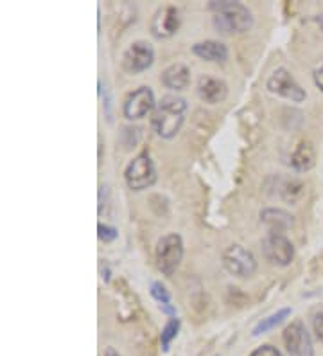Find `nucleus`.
<instances>
[{
  "label": "nucleus",
  "instance_id": "10",
  "mask_svg": "<svg viewBox=\"0 0 323 356\" xmlns=\"http://www.w3.org/2000/svg\"><path fill=\"white\" fill-rule=\"evenodd\" d=\"M285 349L291 356H315L313 340L301 321L291 322L284 330Z\"/></svg>",
  "mask_w": 323,
  "mask_h": 356
},
{
  "label": "nucleus",
  "instance_id": "3",
  "mask_svg": "<svg viewBox=\"0 0 323 356\" xmlns=\"http://www.w3.org/2000/svg\"><path fill=\"white\" fill-rule=\"evenodd\" d=\"M155 257L160 272L171 277L183 259V239H181V236L176 232L162 236L156 243Z\"/></svg>",
  "mask_w": 323,
  "mask_h": 356
},
{
  "label": "nucleus",
  "instance_id": "6",
  "mask_svg": "<svg viewBox=\"0 0 323 356\" xmlns=\"http://www.w3.org/2000/svg\"><path fill=\"white\" fill-rule=\"evenodd\" d=\"M266 87L272 94L289 99L291 103H304L307 97L306 90L300 87V83L293 78V74L285 67H279L276 70H273V74L267 79Z\"/></svg>",
  "mask_w": 323,
  "mask_h": 356
},
{
  "label": "nucleus",
  "instance_id": "21",
  "mask_svg": "<svg viewBox=\"0 0 323 356\" xmlns=\"http://www.w3.org/2000/svg\"><path fill=\"white\" fill-rule=\"evenodd\" d=\"M97 236H99V239L104 241V243H112V241L117 239V236H119V230H117L115 227L99 223V225H97Z\"/></svg>",
  "mask_w": 323,
  "mask_h": 356
},
{
  "label": "nucleus",
  "instance_id": "12",
  "mask_svg": "<svg viewBox=\"0 0 323 356\" xmlns=\"http://www.w3.org/2000/svg\"><path fill=\"white\" fill-rule=\"evenodd\" d=\"M198 96L203 103L220 104L229 96V85L214 76H201L198 79Z\"/></svg>",
  "mask_w": 323,
  "mask_h": 356
},
{
  "label": "nucleus",
  "instance_id": "15",
  "mask_svg": "<svg viewBox=\"0 0 323 356\" xmlns=\"http://www.w3.org/2000/svg\"><path fill=\"white\" fill-rule=\"evenodd\" d=\"M316 164L315 146L310 140H300L291 153V165L300 173L310 171Z\"/></svg>",
  "mask_w": 323,
  "mask_h": 356
},
{
  "label": "nucleus",
  "instance_id": "14",
  "mask_svg": "<svg viewBox=\"0 0 323 356\" xmlns=\"http://www.w3.org/2000/svg\"><path fill=\"white\" fill-rule=\"evenodd\" d=\"M192 54L210 63H226L229 60V47L217 40H205L192 45Z\"/></svg>",
  "mask_w": 323,
  "mask_h": 356
},
{
  "label": "nucleus",
  "instance_id": "7",
  "mask_svg": "<svg viewBox=\"0 0 323 356\" xmlns=\"http://www.w3.org/2000/svg\"><path fill=\"white\" fill-rule=\"evenodd\" d=\"M153 63H155V49L144 40L133 42L122 54V69L131 76L142 74L151 69Z\"/></svg>",
  "mask_w": 323,
  "mask_h": 356
},
{
  "label": "nucleus",
  "instance_id": "2",
  "mask_svg": "<svg viewBox=\"0 0 323 356\" xmlns=\"http://www.w3.org/2000/svg\"><path fill=\"white\" fill-rule=\"evenodd\" d=\"M208 9L214 13L212 22L221 35H241L254 27V15L248 6L241 4V2L212 0L208 2Z\"/></svg>",
  "mask_w": 323,
  "mask_h": 356
},
{
  "label": "nucleus",
  "instance_id": "13",
  "mask_svg": "<svg viewBox=\"0 0 323 356\" xmlns=\"http://www.w3.org/2000/svg\"><path fill=\"white\" fill-rule=\"evenodd\" d=\"M160 81L165 88L172 92H181L190 85V69L183 63H172L162 72Z\"/></svg>",
  "mask_w": 323,
  "mask_h": 356
},
{
  "label": "nucleus",
  "instance_id": "9",
  "mask_svg": "<svg viewBox=\"0 0 323 356\" xmlns=\"http://www.w3.org/2000/svg\"><path fill=\"white\" fill-rule=\"evenodd\" d=\"M155 108L156 101L153 90L149 87H140L126 97L122 104V113L128 121H138L149 115L151 112H155Z\"/></svg>",
  "mask_w": 323,
  "mask_h": 356
},
{
  "label": "nucleus",
  "instance_id": "22",
  "mask_svg": "<svg viewBox=\"0 0 323 356\" xmlns=\"http://www.w3.org/2000/svg\"><path fill=\"white\" fill-rule=\"evenodd\" d=\"M313 330H315V334H316V339H318V342L323 343V312L322 309L313 315Z\"/></svg>",
  "mask_w": 323,
  "mask_h": 356
},
{
  "label": "nucleus",
  "instance_id": "16",
  "mask_svg": "<svg viewBox=\"0 0 323 356\" xmlns=\"http://www.w3.org/2000/svg\"><path fill=\"white\" fill-rule=\"evenodd\" d=\"M260 220L270 227V232H276V234H284V230L291 229L295 223L293 216L285 213L284 209H273L267 207L260 211Z\"/></svg>",
  "mask_w": 323,
  "mask_h": 356
},
{
  "label": "nucleus",
  "instance_id": "17",
  "mask_svg": "<svg viewBox=\"0 0 323 356\" xmlns=\"http://www.w3.org/2000/svg\"><path fill=\"white\" fill-rule=\"evenodd\" d=\"M289 315H291V308H282L279 309V312L272 313L270 317L263 318V321L258 322L257 326L254 327V331H251V334H254V337H260V334L264 333H270V331H273L275 327H279Z\"/></svg>",
  "mask_w": 323,
  "mask_h": 356
},
{
  "label": "nucleus",
  "instance_id": "4",
  "mask_svg": "<svg viewBox=\"0 0 323 356\" xmlns=\"http://www.w3.org/2000/svg\"><path fill=\"white\" fill-rule=\"evenodd\" d=\"M124 180H126V186L135 193L144 191V189H147V187L155 186L156 168L149 153L147 152L138 153L133 161L129 162L128 168H126L124 171Z\"/></svg>",
  "mask_w": 323,
  "mask_h": 356
},
{
  "label": "nucleus",
  "instance_id": "26",
  "mask_svg": "<svg viewBox=\"0 0 323 356\" xmlns=\"http://www.w3.org/2000/svg\"><path fill=\"white\" fill-rule=\"evenodd\" d=\"M103 356H121V355H119V351H117L115 348H106V349H104Z\"/></svg>",
  "mask_w": 323,
  "mask_h": 356
},
{
  "label": "nucleus",
  "instance_id": "11",
  "mask_svg": "<svg viewBox=\"0 0 323 356\" xmlns=\"http://www.w3.org/2000/svg\"><path fill=\"white\" fill-rule=\"evenodd\" d=\"M151 35L158 40H167L176 35L180 29V11L174 6H164L156 9L151 18Z\"/></svg>",
  "mask_w": 323,
  "mask_h": 356
},
{
  "label": "nucleus",
  "instance_id": "8",
  "mask_svg": "<svg viewBox=\"0 0 323 356\" xmlns=\"http://www.w3.org/2000/svg\"><path fill=\"white\" fill-rule=\"evenodd\" d=\"M263 254L275 266H289L295 259V247L284 234L270 232L263 239Z\"/></svg>",
  "mask_w": 323,
  "mask_h": 356
},
{
  "label": "nucleus",
  "instance_id": "19",
  "mask_svg": "<svg viewBox=\"0 0 323 356\" xmlns=\"http://www.w3.org/2000/svg\"><path fill=\"white\" fill-rule=\"evenodd\" d=\"M181 322L178 317H171L167 321V324L162 330V334H160V343H162V351L167 353L169 348H171V342L178 337V331H180Z\"/></svg>",
  "mask_w": 323,
  "mask_h": 356
},
{
  "label": "nucleus",
  "instance_id": "23",
  "mask_svg": "<svg viewBox=\"0 0 323 356\" xmlns=\"http://www.w3.org/2000/svg\"><path fill=\"white\" fill-rule=\"evenodd\" d=\"M250 356H282V355H280L279 349L270 346V343H266V346H260V348L255 349Z\"/></svg>",
  "mask_w": 323,
  "mask_h": 356
},
{
  "label": "nucleus",
  "instance_id": "24",
  "mask_svg": "<svg viewBox=\"0 0 323 356\" xmlns=\"http://www.w3.org/2000/svg\"><path fill=\"white\" fill-rule=\"evenodd\" d=\"M104 115H106L108 122H113V118H112V94H110V90H104Z\"/></svg>",
  "mask_w": 323,
  "mask_h": 356
},
{
  "label": "nucleus",
  "instance_id": "27",
  "mask_svg": "<svg viewBox=\"0 0 323 356\" xmlns=\"http://www.w3.org/2000/svg\"><path fill=\"white\" fill-rule=\"evenodd\" d=\"M316 24H318V26H320V29L323 31V13H320L318 17H316Z\"/></svg>",
  "mask_w": 323,
  "mask_h": 356
},
{
  "label": "nucleus",
  "instance_id": "20",
  "mask_svg": "<svg viewBox=\"0 0 323 356\" xmlns=\"http://www.w3.org/2000/svg\"><path fill=\"white\" fill-rule=\"evenodd\" d=\"M151 297L158 302V306H167L171 305V296H169L167 288L162 284L160 281L151 282Z\"/></svg>",
  "mask_w": 323,
  "mask_h": 356
},
{
  "label": "nucleus",
  "instance_id": "5",
  "mask_svg": "<svg viewBox=\"0 0 323 356\" xmlns=\"http://www.w3.org/2000/svg\"><path fill=\"white\" fill-rule=\"evenodd\" d=\"M223 266L233 277L250 279L257 272V259L242 245H230L223 252Z\"/></svg>",
  "mask_w": 323,
  "mask_h": 356
},
{
  "label": "nucleus",
  "instance_id": "18",
  "mask_svg": "<svg viewBox=\"0 0 323 356\" xmlns=\"http://www.w3.org/2000/svg\"><path fill=\"white\" fill-rule=\"evenodd\" d=\"M304 189H306V186H304L300 180H297V178H288V180H282V184L279 186V191H280V196H282V200L291 202V204H295V202L300 200L301 195H304Z\"/></svg>",
  "mask_w": 323,
  "mask_h": 356
},
{
  "label": "nucleus",
  "instance_id": "1",
  "mask_svg": "<svg viewBox=\"0 0 323 356\" xmlns=\"http://www.w3.org/2000/svg\"><path fill=\"white\" fill-rule=\"evenodd\" d=\"M187 101L176 94H167L156 103V108L151 115V128L162 139H174L180 134L185 122Z\"/></svg>",
  "mask_w": 323,
  "mask_h": 356
},
{
  "label": "nucleus",
  "instance_id": "25",
  "mask_svg": "<svg viewBox=\"0 0 323 356\" xmlns=\"http://www.w3.org/2000/svg\"><path fill=\"white\" fill-rule=\"evenodd\" d=\"M315 83H316V87L323 92V67H320V69L315 72Z\"/></svg>",
  "mask_w": 323,
  "mask_h": 356
}]
</instances>
